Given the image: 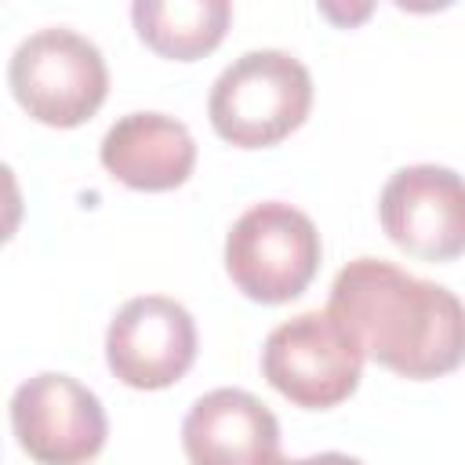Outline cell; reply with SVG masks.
I'll return each mask as SVG.
<instances>
[{
	"label": "cell",
	"mask_w": 465,
	"mask_h": 465,
	"mask_svg": "<svg viewBox=\"0 0 465 465\" xmlns=\"http://www.w3.org/2000/svg\"><path fill=\"white\" fill-rule=\"evenodd\" d=\"M320 232L312 218L283 200L247 207L225 236V272L240 294L262 305L298 298L320 269Z\"/></svg>",
	"instance_id": "277c9868"
},
{
	"label": "cell",
	"mask_w": 465,
	"mask_h": 465,
	"mask_svg": "<svg viewBox=\"0 0 465 465\" xmlns=\"http://www.w3.org/2000/svg\"><path fill=\"white\" fill-rule=\"evenodd\" d=\"M258 465H363L360 458L352 454H341V450H323V454H312V458H283L280 450L262 458Z\"/></svg>",
	"instance_id": "7c38bea8"
},
{
	"label": "cell",
	"mask_w": 465,
	"mask_h": 465,
	"mask_svg": "<svg viewBox=\"0 0 465 465\" xmlns=\"http://www.w3.org/2000/svg\"><path fill=\"white\" fill-rule=\"evenodd\" d=\"M312 109L309 69L280 47L243 51L232 58L207 98V116L218 138L240 149H265L305 124Z\"/></svg>",
	"instance_id": "7a4b0ae2"
},
{
	"label": "cell",
	"mask_w": 465,
	"mask_h": 465,
	"mask_svg": "<svg viewBox=\"0 0 465 465\" xmlns=\"http://www.w3.org/2000/svg\"><path fill=\"white\" fill-rule=\"evenodd\" d=\"M7 87L33 120L47 127H80L105 102L109 69L94 40L69 25H47L15 47Z\"/></svg>",
	"instance_id": "3957f363"
},
{
	"label": "cell",
	"mask_w": 465,
	"mask_h": 465,
	"mask_svg": "<svg viewBox=\"0 0 465 465\" xmlns=\"http://www.w3.org/2000/svg\"><path fill=\"white\" fill-rule=\"evenodd\" d=\"M378 218L400 251L450 262L465 254V178L443 163L400 167L378 196Z\"/></svg>",
	"instance_id": "52a82bcc"
},
{
	"label": "cell",
	"mask_w": 465,
	"mask_h": 465,
	"mask_svg": "<svg viewBox=\"0 0 465 465\" xmlns=\"http://www.w3.org/2000/svg\"><path fill=\"white\" fill-rule=\"evenodd\" d=\"M11 432L36 465H87L109 436L102 400L62 371H40L11 396Z\"/></svg>",
	"instance_id": "8992f818"
},
{
	"label": "cell",
	"mask_w": 465,
	"mask_h": 465,
	"mask_svg": "<svg viewBox=\"0 0 465 465\" xmlns=\"http://www.w3.org/2000/svg\"><path fill=\"white\" fill-rule=\"evenodd\" d=\"M102 167L138 193H167L189 182L196 142L189 127L167 113H127L102 138Z\"/></svg>",
	"instance_id": "30bf717a"
},
{
	"label": "cell",
	"mask_w": 465,
	"mask_h": 465,
	"mask_svg": "<svg viewBox=\"0 0 465 465\" xmlns=\"http://www.w3.org/2000/svg\"><path fill=\"white\" fill-rule=\"evenodd\" d=\"M182 447L189 465H258L280 450V421L247 389H211L189 407Z\"/></svg>",
	"instance_id": "9c48e42d"
},
{
	"label": "cell",
	"mask_w": 465,
	"mask_h": 465,
	"mask_svg": "<svg viewBox=\"0 0 465 465\" xmlns=\"http://www.w3.org/2000/svg\"><path fill=\"white\" fill-rule=\"evenodd\" d=\"M327 312L363 356L400 378L425 381L465 363V302L385 258L349 262L331 283Z\"/></svg>",
	"instance_id": "6da1fadb"
},
{
	"label": "cell",
	"mask_w": 465,
	"mask_h": 465,
	"mask_svg": "<svg viewBox=\"0 0 465 465\" xmlns=\"http://www.w3.org/2000/svg\"><path fill=\"white\" fill-rule=\"evenodd\" d=\"M229 0H134L131 22L145 47L174 62H196L214 51L229 29Z\"/></svg>",
	"instance_id": "8fae6325"
},
{
	"label": "cell",
	"mask_w": 465,
	"mask_h": 465,
	"mask_svg": "<svg viewBox=\"0 0 465 465\" xmlns=\"http://www.w3.org/2000/svg\"><path fill=\"white\" fill-rule=\"evenodd\" d=\"M363 352L331 312H298L269 331L262 345L265 381L305 411H327L360 385Z\"/></svg>",
	"instance_id": "5b68a950"
},
{
	"label": "cell",
	"mask_w": 465,
	"mask_h": 465,
	"mask_svg": "<svg viewBox=\"0 0 465 465\" xmlns=\"http://www.w3.org/2000/svg\"><path fill=\"white\" fill-rule=\"evenodd\" d=\"M196 360V320L167 294H138L105 331V363L131 389H167Z\"/></svg>",
	"instance_id": "ba28073f"
}]
</instances>
